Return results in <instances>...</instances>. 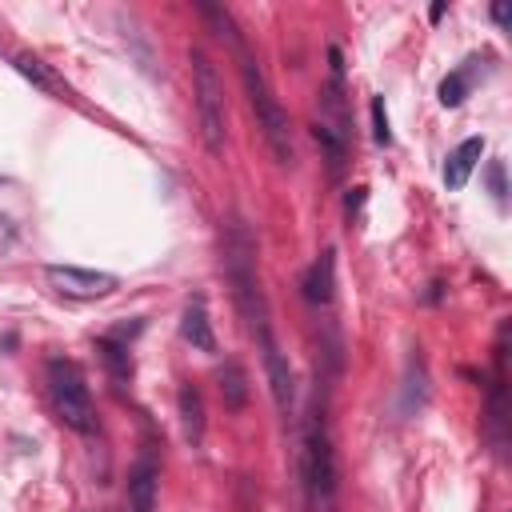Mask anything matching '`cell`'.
<instances>
[{
	"label": "cell",
	"instance_id": "obj_1",
	"mask_svg": "<svg viewBox=\"0 0 512 512\" xmlns=\"http://www.w3.org/2000/svg\"><path fill=\"white\" fill-rule=\"evenodd\" d=\"M300 484H304L308 512H336L340 472H336V448H332V432L320 400L312 404L300 436Z\"/></svg>",
	"mask_w": 512,
	"mask_h": 512
},
{
	"label": "cell",
	"instance_id": "obj_2",
	"mask_svg": "<svg viewBox=\"0 0 512 512\" xmlns=\"http://www.w3.org/2000/svg\"><path fill=\"white\" fill-rule=\"evenodd\" d=\"M240 80H244L248 108H252V116H256V128H260V136H264V144H268L272 160H276L280 168H292V164H296L292 120H288L284 104L276 100V92H272V84H268V76H264L260 60H256L248 48H240Z\"/></svg>",
	"mask_w": 512,
	"mask_h": 512
},
{
	"label": "cell",
	"instance_id": "obj_3",
	"mask_svg": "<svg viewBox=\"0 0 512 512\" xmlns=\"http://www.w3.org/2000/svg\"><path fill=\"white\" fill-rule=\"evenodd\" d=\"M224 268H228V284L236 296L240 316L248 320V328L256 336L268 332V308H264V292H260V276H256V240L244 228V220L228 224V240H224Z\"/></svg>",
	"mask_w": 512,
	"mask_h": 512
},
{
	"label": "cell",
	"instance_id": "obj_4",
	"mask_svg": "<svg viewBox=\"0 0 512 512\" xmlns=\"http://www.w3.org/2000/svg\"><path fill=\"white\" fill-rule=\"evenodd\" d=\"M192 92H196V120H200V140L212 156H224L228 144V100H224V80L216 64L208 60L204 48H192Z\"/></svg>",
	"mask_w": 512,
	"mask_h": 512
},
{
	"label": "cell",
	"instance_id": "obj_5",
	"mask_svg": "<svg viewBox=\"0 0 512 512\" xmlns=\"http://www.w3.org/2000/svg\"><path fill=\"white\" fill-rule=\"evenodd\" d=\"M48 396H52V408L60 416L64 428L72 432H96V408H92V392L84 384V372L64 360V356H52L48 360Z\"/></svg>",
	"mask_w": 512,
	"mask_h": 512
},
{
	"label": "cell",
	"instance_id": "obj_6",
	"mask_svg": "<svg viewBox=\"0 0 512 512\" xmlns=\"http://www.w3.org/2000/svg\"><path fill=\"white\" fill-rule=\"evenodd\" d=\"M44 280L60 296H72V300H100V296H108L116 288L112 272H92V268H72V264H48Z\"/></svg>",
	"mask_w": 512,
	"mask_h": 512
},
{
	"label": "cell",
	"instance_id": "obj_7",
	"mask_svg": "<svg viewBox=\"0 0 512 512\" xmlns=\"http://www.w3.org/2000/svg\"><path fill=\"white\" fill-rule=\"evenodd\" d=\"M260 348H264V372H268V388H272V400H276V412L288 416L292 404H296V380H292V368H288V356L276 348L272 332L256 336Z\"/></svg>",
	"mask_w": 512,
	"mask_h": 512
},
{
	"label": "cell",
	"instance_id": "obj_8",
	"mask_svg": "<svg viewBox=\"0 0 512 512\" xmlns=\"http://www.w3.org/2000/svg\"><path fill=\"white\" fill-rule=\"evenodd\" d=\"M156 488H160V468L152 460V452H140L136 464L128 468V512H156Z\"/></svg>",
	"mask_w": 512,
	"mask_h": 512
},
{
	"label": "cell",
	"instance_id": "obj_9",
	"mask_svg": "<svg viewBox=\"0 0 512 512\" xmlns=\"http://www.w3.org/2000/svg\"><path fill=\"white\" fill-rule=\"evenodd\" d=\"M300 288H304V300H308V304H316V308L332 304V296H336V252H332V248H324V252L308 264Z\"/></svg>",
	"mask_w": 512,
	"mask_h": 512
},
{
	"label": "cell",
	"instance_id": "obj_10",
	"mask_svg": "<svg viewBox=\"0 0 512 512\" xmlns=\"http://www.w3.org/2000/svg\"><path fill=\"white\" fill-rule=\"evenodd\" d=\"M180 336H184L196 352H216V332H212L204 296H192V300L184 304V312H180Z\"/></svg>",
	"mask_w": 512,
	"mask_h": 512
},
{
	"label": "cell",
	"instance_id": "obj_11",
	"mask_svg": "<svg viewBox=\"0 0 512 512\" xmlns=\"http://www.w3.org/2000/svg\"><path fill=\"white\" fill-rule=\"evenodd\" d=\"M176 408H180V432H184V440L192 448H200V440H204V396H200V388L196 384H180Z\"/></svg>",
	"mask_w": 512,
	"mask_h": 512
},
{
	"label": "cell",
	"instance_id": "obj_12",
	"mask_svg": "<svg viewBox=\"0 0 512 512\" xmlns=\"http://www.w3.org/2000/svg\"><path fill=\"white\" fill-rule=\"evenodd\" d=\"M480 156H484V140L480 136H468L464 144H456L452 156H448V164H444V184L452 192H460L468 184V176H472V168H476Z\"/></svg>",
	"mask_w": 512,
	"mask_h": 512
},
{
	"label": "cell",
	"instance_id": "obj_13",
	"mask_svg": "<svg viewBox=\"0 0 512 512\" xmlns=\"http://www.w3.org/2000/svg\"><path fill=\"white\" fill-rule=\"evenodd\" d=\"M216 388H220L224 408H228V412H240V408L248 404V372H244V364L228 356V360L216 368Z\"/></svg>",
	"mask_w": 512,
	"mask_h": 512
},
{
	"label": "cell",
	"instance_id": "obj_14",
	"mask_svg": "<svg viewBox=\"0 0 512 512\" xmlns=\"http://www.w3.org/2000/svg\"><path fill=\"white\" fill-rule=\"evenodd\" d=\"M96 356H100V364L108 368L112 380H132V352H128L124 340L100 336V340H96Z\"/></svg>",
	"mask_w": 512,
	"mask_h": 512
},
{
	"label": "cell",
	"instance_id": "obj_15",
	"mask_svg": "<svg viewBox=\"0 0 512 512\" xmlns=\"http://www.w3.org/2000/svg\"><path fill=\"white\" fill-rule=\"evenodd\" d=\"M12 64H16V72H20V76H28V80H32L36 88H44V92H60V80H56V76L48 72V64H44V60H36V56L20 52V56H16Z\"/></svg>",
	"mask_w": 512,
	"mask_h": 512
},
{
	"label": "cell",
	"instance_id": "obj_16",
	"mask_svg": "<svg viewBox=\"0 0 512 512\" xmlns=\"http://www.w3.org/2000/svg\"><path fill=\"white\" fill-rule=\"evenodd\" d=\"M468 88H472L468 68L448 72V76L440 80V104H444V108H460V104H464V96H468Z\"/></svg>",
	"mask_w": 512,
	"mask_h": 512
},
{
	"label": "cell",
	"instance_id": "obj_17",
	"mask_svg": "<svg viewBox=\"0 0 512 512\" xmlns=\"http://www.w3.org/2000/svg\"><path fill=\"white\" fill-rule=\"evenodd\" d=\"M196 8H200V16H204V20H212V28H216V36H220V40H228L236 52L244 48V40H240V32H236V24H232V16H228L224 8H216V4H196Z\"/></svg>",
	"mask_w": 512,
	"mask_h": 512
},
{
	"label": "cell",
	"instance_id": "obj_18",
	"mask_svg": "<svg viewBox=\"0 0 512 512\" xmlns=\"http://www.w3.org/2000/svg\"><path fill=\"white\" fill-rule=\"evenodd\" d=\"M372 140L376 144H392V128H388V112H384V100L380 96H372Z\"/></svg>",
	"mask_w": 512,
	"mask_h": 512
},
{
	"label": "cell",
	"instance_id": "obj_19",
	"mask_svg": "<svg viewBox=\"0 0 512 512\" xmlns=\"http://www.w3.org/2000/svg\"><path fill=\"white\" fill-rule=\"evenodd\" d=\"M488 188H492L496 204H504V200H508V184H504V164H500V160H492V164H488Z\"/></svg>",
	"mask_w": 512,
	"mask_h": 512
},
{
	"label": "cell",
	"instance_id": "obj_20",
	"mask_svg": "<svg viewBox=\"0 0 512 512\" xmlns=\"http://www.w3.org/2000/svg\"><path fill=\"white\" fill-rule=\"evenodd\" d=\"M364 200H368V188H364V184L348 188V196H344V216H348V220H360V208H364Z\"/></svg>",
	"mask_w": 512,
	"mask_h": 512
},
{
	"label": "cell",
	"instance_id": "obj_21",
	"mask_svg": "<svg viewBox=\"0 0 512 512\" xmlns=\"http://www.w3.org/2000/svg\"><path fill=\"white\" fill-rule=\"evenodd\" d=\"M492 20L504 28V24H508V4H492Z\"/></svg>",
	"mask_w": 512,
	"mask_h": 512
},
{
	"label": "cell",
	"instance_id": "obj_22",
	"mask_svg": "<svg viewBox=\"0 0 512 512\" xmlns=\"http://www.w3.org/2000/svg\"><path fill=\"white\" fill-rule=\"evenodd\" d=\"M444 12H448V4H444V0H440V4H432V8H428V16H432V20H440V16H444Z\"/></svg>",
	"mask_w": 512,
	"mask_h": 512
}]
</instances>
